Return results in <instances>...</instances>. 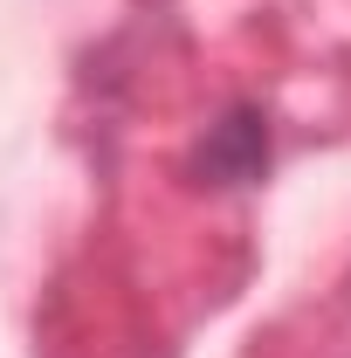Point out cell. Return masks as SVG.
<instances>
[{
	"mask_svg": "<svg viewBox=\"0 0 351 358\" xmlns=\"http://www.w3.org/2000/svg\"><path fill=\"white\" fill-rule=\"evenodd\" d=\"M268 166V124L255 117V110H234L227 124H214V138L200 145V173L207 179H255Z\"/></svg>",
	"mask_w": 351,
	"mask_h": 358,
	"instance_id": "1",
	"label": "cell"
}]
</instances>
